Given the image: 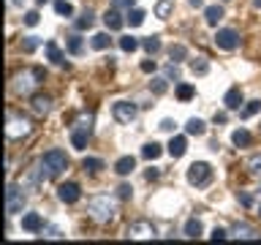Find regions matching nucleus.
<instances>
[{"label": "nucleus", "instance_id": "nucleus-42", "mask_svg": "<svg viewBox=\"0 0 261 245\" xmlns=\"http://www.w3.org/2000/svg\"><path fill=\"white\" fill-rule=\"evenodd\" d=\"M130 196H134V188H130L128 183H122V185L117 188V199H122V202H128Z\"/></svg>", "mask_w": 261, "mask_h": 245}, {"label": "nucleus", "instance_id": "nucleus-46", "mask_svg": "<svg viewBox=\"0 0 261 245\" xmlns=\"http://www.w3.org/2000/svg\"><path fill=\"white\" fill-rule=\"evenodd\" d=\"M166 77H169V79H174V82L179 79V65H177L174 60H171V63L166 65Z\"/></svg>", "mask_w": 261, "mask_h": 245}, {"label": "nucleus", "instance_id": "nucleus-31", "mask_svg": "<svg viewBox=\"0 0 261 245\" xmlns=\"http://www.w3.org/2000/svg\"><path fill=\"white\" fill-rule=\"evenodd\" d=\"M82 169H85L87 175H98V172L103 169V161L101 158H85L82 161Z\"/></svg>", "mask_w": 261, "mask_h": 245}, {"label": "nucleus", "instance_id": "nucleus-5", "mask_svg": "<svg viewBox=\"0 0 261 245\" xmlns=\"http://www.w3.org/2000/svg\"><path fill=\"white\" fill-rule=\"evenodd\" d=\"M212 177H215V172H212V166L207 161L191 163V166H188V175H185L188 185H193V188H207L212 183Z\"/></svg>", "mask_w": 261, "mask_h": 245}, {"label": "nucleus", "instance_id": "nucleus-32", "mask_svg": "<svg viewBox=\"0 0 261 245\" xmlns=\"http://www.w3.org/2000/svg\"><path fill=\"white\" fill-rule=\"evenodd\" d=\"M258 112H261V101L256 98V101H248V104L242 106L240 117H242V120H248V117H253V114H258Z\"/></svg>", "mask_w": 261, "mask_h": 245}, {"label": "nucleus", "instance_id": "nucleus-6", "mask_svg": "<svg viewBox=\"0 0 261 245\" xmlns=\"http://www.w3.org/2000/svg\"><path fill=\"white\" fill-rule=\"evenodd\" d=\"M41 163H44V169H46L49 180H55V177H60L63 172L68 169V155L55 147V150H49V153L41 155Z\"/></svg>", "mask_w": 261, "mask_h": 245}, {"label": "nucleus", "instance_id": "nucleus-26", "mask_svg": "<svg viewBox=\"0 0 261 245\" xmlns=\"http://www.w3.org/2000/svg\"><path fill=\"white\" fill-rule=\"evenodd\" d=\"M166 90H169V77H152V79H150V93L163 95Z\"/></svg>", "mask_w": 261, "mask_h": 245}, {"label": "nucleus", "instance_id": "nucleus-39", "mask_svg": "<svg viewBox=\"0 0 261 245\" xmlns=\"http://www.w3.org/2000/svg\"><path fill=\"white\" fill-rule=\"evenodd\" d=\"M248 172H250V177L261 180V155H253V158H248Z\"/></svg>", "mask_w": 261, "mask_h": 245}, {"label": "nucleus", "instance_id": "nucleus-3", "mask_svg": "<svg viewBox=\"0 0 261 245\" xmlns=\"http://www.w3.org/2000/svg\"><path fill=\"white\" fill-rule=\"evenodd\" d=\"M93 112H79L76 114V120H73V126H71V144H73V150H85L87 142H90V136H93Z\"/></svg>", "mask_w": 261, "mask_h": 245}, {"label": "nucleus", "instance_id": "nucleus-55", "mask_svg": "<svg viewBox=\"0 0 261 245\" xmlns=\"http://www.w3.org/2000/svg\"><path fill=\"white\" fill-rule=\"evenodd\" d=\"M36 3H46V0H36Z\"/></svg>", "mask_w": 261, "mask_h": 245}, {"label": "nucleus", "instance_id": "nucleus-13", "mask_svg": "<svg viewBox=\"0 0 261 245\" xmlns=\"http://www.w3.org/2000/svg\"><path fill=\"white\" fill-rule=\"evenodd\" d=\"M103 24H106V30H114V33H117V30L125 28L128 22H125V16H122L117 8H109V11L103 14Z\"/></svg>", "mask_w": 261, "mask_h": 245}, {"label": "nucleus", "instance_id": "nucleus-33", "mask_svg": "<svg viewBox=\"0 0 261 245\" xmlns=\"http://www.w3.org/2000/svg\"><path fill=\"white\" fill-rule=\"evenodd\" d=\"M193 95H196V87L193 85H188V82L177 85V98H179V101H191Z\"/></svg>", "mask_w": 261, "mask_h": 245}, {"label": "nucleus", "instance_id": "nucleus-9", "mask_svg": "<svg viewBox=\"0 0 261 245\" xmlns=\"http://www.w3.org/2000/svg\"><path fill=\"white\" fill-rule=\"evenodd\" d=\"M240 44H242V38L234 28H220L215 33V46L223 49V52H234V49H240Z\"/></svg>", "mask_w": 261, "mask_h": 245}, {"label": "nucleus", "instance_id": "nucleus-36", "mask_svg": "<svg viewBox=\"0 0 261 245\" xmlns=\"http://www.w3.org/2000/svg\"><path fill=\"white\" fill-rule=\"evenodd\" d=\"M38 46H41V38H38V36H24V38H22V52L30 55V52H36Z\"/></svg>", "mask_w": 261, "mask_h": 245}, {"label": "nucleus", "instance_id": "nucleus-21", "mask_svg": "<svg viewBox=\"0 0 261 245\" xmlns=\"http://www.w3.org/2000/svg\"><path fill=\"white\" fill-rule=\"evenodd\" d=\"M44 52H46V57H49L55 65H65V55L60 52V46H57L55 41H46V44H44Z\"/></svg>", "mask_w": 261, "mask_h": 245}, {"label": "nucleus", "instance_id": "nucleus-44", "mask_svg": "<svg viewBox=\"0 0 261 245\" xmlns=\"http://www.w3.org/2000/svg\"><path fill=\"white\" fill-rule=\"evenodd\" d=\"M226 237H231V234H228L226 229L215 226V229H212V234H210V240H212V242H218V240H226Z\"/></svg>", "mask_w": 261, "mask_h": 245}, {"label": "nucleus", "instance_id": "nucleus-27", "mask_svg": "<svg viewBox=\"0 0 261 245\" xmlns=\"http://www.w3.org/2000/svg\"><path fill=\"white\" fill-rule=\"evenodd\" d=\"M161 153H163V147L158 144V142H147L144 147H142V155L147 161H155V158H161Z\"/></svg>", "mask_w": 261, "mask_h": 245}, {"label": "nucleus", "instance_id": "nucleus-23", "mask_svg": "<svg viewBox=\"0 0 261 245\" xmlns=\"http://www.w3.org/2000/svg\"><path fill=\"white\" fill-rule=\"evenodd\" d=\"M185 131L191 136H204V134H207V122L199 120V117H191V120L185 122Z\"/></svg>", "mask_w": 261, "mask_h": 245}, {"label": "nucleus", "instance_id": "nucleus-38", "mask_svg": "<svg viewBox=\"0 0 261 245\" xmlns=\"http://www.w3.org/2000/svg\"><path fill=\"white\" fill-rule=\"evenodd\" d=\"M139 46H142V44H139L134 36H122L120 38V49H122V52H136Z\"/></svg>", "mask_w": 261, "mask_h": 245}, {"label": "nucleus", "instance_id": "nucleus-54", "mask_svg": "<svg viewBox=\"0 0 261 245\" xmlns=\"http://www.w3.org/2000/svg\"><path fill=\"white\" fill-rule=\"evenodd\" d=\"M11 3H22V0H11Z\"/></svg>", "mask_w": 261, "mask_h": 245}, {"label": "nucleus", "instance_id": "nucleus-52", "mask_svg": "<svg viewBox=\"0 0 261 245\" xmlns=\"http://www.w3.org/2000/svg\"><path fill=\"white\" fill-rule=\"evenodd\" d=\"M188 3H191L193 8H201V6H204V0H188Z\"/></svg>", "mask_w": 261, "mask_h": 245}, {"label": "nucleus", "instance_id": "nucleus-29", "mask_svg": "<svg viewBox=\"0 0 261 245\" xmlns=\"http://www.w3.org/2000/svg\"><path fill=\"white\" fill-rule=\"evenodd\" d=\"M144 11H142V8H128V16H125V22L130 24V28H139V24H142L144 22Z\"/></svg>", "mask_w": 261, "mask_h": 245}, {"label": "nucleus", "instance_id": "nucleus-24", "mask_svg": "<svg viewBox=\"0 0 261 245\" xmlns=\"http://www.w3.org/2000/svg\"><path fill=\"white\" fill-rule=\"evenodd\" d=\"M73 24H76V30H90V28L95 24V11H93V8H85V11H82V16H79Z\"/></svg>", "mask_w": 261, "mask_h": 245}, {"label": "nucleus", "instance_id": "nucleus-37", "mask_svg": "<svg viewBox=\"0 0 261 245\" xmlns=\"http://www.w3.org/2000/svg\"><path fill=\"white\" fill-rule=\"evenodd\" d=\"M90 44H93V49H106V46L112 44V38H109V33H95Z\"/></svg>", "mask_w": 261, "mask_h": 245}, {"label": "nucleus", "instance_id": "nucleus-40", "mask_svg": "<svg viewBox=\"0 0 261 245\" xmlns=\"http://www.w3.org/2000/svg\"><path fill=\"white\" fill-rule=\"evenodd\" d=\"M55 11L60 16H73V6L68 3V0H55Z\"/></svg>", "mask_w": 261, "mask_h": 245}, {"label": "nucleus", "instance_id": "nucleus-34", "mask_svg": "<svg viewBox=\"0 0 261 245\" xmlns=\"http://www.w3.org/2000/svg\"><path fill=\"white\" fill-rule=\"evenodd\" d=\"M171 11H174V6H171L169 0H161V3L155 6V16H158V19H169Z\"/></svg>", "mask_w": 261, "mask_h": 245}, {"label": "nucleus", "instance_id": "nucleus-50", "mask_svg": "<svg viewBox=\"0 0 261 245\" xmlns=\"http://www.w3.org/2000/svg\"><path fill=\"white\" fill-rule=\"evenodd\" d=\"M144 177H147V180H158V177H161V172H158V169H147V172H144Z\"/></svg>", "mask_w": 261, "mask_h": 245}, {"label": "nucleus", "instance_id": "nucleus-2", "mask_svg": "<svg viewBox=\"0 0 261 245\" xmlns=\"http://www.w3.org/2000/svg\"><path fill=\"white\" fill-rule=\"evenodd\" d=\"M87 215L95 220V224H112L114 220V215H117V204H114V199L112 196H106V193H101V196H93V199L87 202Z\"/></svg>", "mask_w": 261, "mask_h": 245}, {"label": "nucleus", "instance_id": "nucleus-14", "mask_svg": "<svg viewBox=\"0 0 261 245\" xmlns=\"http://www.w3.org/2000/svg\"><path fill=\"white\" fill-rule=\"evenodd\" d=\"M223 104H226V109L228 112H237V109H240V106L245 104V95H242V90L240 87H228V93L223 95Z\"/></svg>", "mask_w": 261, "mask_h": 245}, {"label": "nucleus", "instance_id": "nucleus-35", "mask_svg": "<svg viewBox=\"0 0 261 245\" xmlns=\"http://www.w3.org/2000/svg\"><path fill=\"white\" fill-rule=\"evenodd\" d=\"M169 57H171L174 63H182V60H188V49H185L182 44H174V46L169 49Z\"/></svg>", "mask_w": 261, "mask_h": 245}, {"label": "nucleus", "instance_id": "nucleus-7", "mask_svg": "<svg viewBox=\"0 0 261 245\" xmlns=\"http://www.w3.org/2000/svg\"><path fill=\"white\" fill-rule=\"evenodd\" d=\"M22 191H24L22 185H14V183L6 185V215L22 212V207H24V193Z\"/></svg>", "mask_w": 261, "mask_h": 245}, {"label": "nucleus", "instance_id": "nucleus-47", "mask_svg": "<svg viewBox=\"0 0 261 245\" xmlns=\"http://www.w3.org/2000/svg\"><path fill=\"white\" fill-rule=\"evenodd\" d=\"M158 128H161V131H166V134H171V131H174V128H177V122L166 117V120H161V126H158Z\"/></svg>", "mask_w": 261, "mask_h": 245}, {"label": "nucleus", "instance_id": "nucleus-25", "mask_svg": "<svg viewBox=\"0 0 261 245\" xmlns=\"http://www.w3.org/2000/svg\"><path fill=\"white\" fill-rule=\"evenodd\" d=\"M188 65H191V71L196 74V77H204V74H210V63H207V57H191V63H188Z\"/></svg>", "mask_w": 261, "mask_h": 245}, {"label": "nucleus", "instance_id": "nucleus-16", "mask_svg": "<svg viewBox=\"0 0 261 245\" xmlns=\"http://www.w3.org/2000/svg\"><path fill=\"white\" fill-rule=\"evenodd\" d=\"M46 224H44V218L38 215V212H28V215H22V229L24 232H41Z\"/></svg>", "mask_w": 261, "mask_h": 245}, {"label": "nucleus", "instance_id": "nucleus-1", "mask_svg": "<svg viewBox=\"0 0 261 245\" xmlns=\"http://www.w3.org/2000/svg\"><path fill=\"white\" fill-rule=\"evenodd\" d=\"M44 79H46L44 68H22V71L14 74L11 87H14L16 95H36L38 87L44 85Z\"/></svg>", "mask_w": 261, "mask_h": 245}, {"label": "nucleus", "instance_id": "nucleus-11", "mask_svg": "<svg viewBox=\"0 0 261 245\" xmlns=\"http://www.w3.org/2000/svg\"><path fill=\"white\" fill-rule=\"evenodd\" d=\"M57 199H60L63 204H76L82 199L79 183H63V185H57Z\"/></svg>", "mask_w": 261, "mask_h": 245}, {"label": "nucleus", "instance_id": "nucleus-43", "mask_svg": "<svg viewBox=\"0 0 261 245\" xmlns=\"http://www.w3.org/2000/svg\"><path fill=\"white\" fill-rule=\"evenodd\" d=\"M24 24H28V28H36V24L41 22V14L38 11H28V14H24V19H22Z\"/></svg>", "mask_w": 261, "mask_h": 245}, {"label": "nucleus", "instance_id": "nucleus-10", "mask_svg": "<svg viewBox=\"0 0 261 245\" xmlns=\"http://www.w3.org/2000/svg\"><path fill=\"white\" fill-rule=\"evenodd\" d=\"M136 114H139V106L134 101H117L112 106V117L120 122V126H130V122L136 120Z\"/></svg>", "mask_w": 261, "mask_h": 245}, {"label": "nucleus", "instance_id": "nucleus-30", "mask_svg": "<svg viewBox=\"0 0 261 245\" xmlns=\"http://www.w3.org/2000/svg\"><path fill=\"white\" fill-rule=\"evenodd\" d=\"M65 49H68L71 55H82V49H85V41L79 36H68L65 38Z\"/></svg>", "mask_w": 261, "mask_h": 245}, {"label": "nucleus", "instance_id": "nucleus-17", "mask_svg": "<svg viewBox=\"0 0 261 245\" xmlns=\"http://www.w3.org/2000/svg\"><path fill=\"white\" fill-rule=\"evenodd\" d=\"M169 155L171 158H182V155L188 153V139L185 136H171V142H169Z\"/></svg>", "mask_w": 261, "mask_h": 245}, {"label": "nucleus", "instance_id": "nucleus-51", "mask_svg": "<svg viewBox=\"0 0 261 245\" xmlns=\"http://www.w3.org/2000/svg\"><path fill=\"white\" fill-rule=\"evenodd\" d=\"M226 120H228V114H226V112H220V114L215 112V122H220V126H223Z\"/></svg>", "mask_w": 261, "mask_h": 245}, {"label": "nucleus", "instance_id": "nucleus-28", "mask_svg": "<svg viewBox=\"0 0 261 245\" xmlns=\"http://www.w3.org/2000/svg\"><path fill=\"white\" fill-rule=\"evenodd\" d=\"M142 46H144V52L147 55H155V52H161V36H147L144 41H142Z\"/></svg>", "mask_w": 261, "mask_h": 245}, {"label": "nucleus", "instance_id": "nucleus-53", "mask_svg": "<svg viewBox=\"0 0 261 245\" xmlns=\"http://www.w3.org/2000/svg\"><path fill=\"white\" fill-rule=\"evenodd\" d=\"M253 6H256V8H261V0H253Z\"/></svg>", "mask_w": 261, "mask_h": 245}, {"label": "nucleus", "instance_id": "nucleus-4", "mask_svg": "<svg viewBox=\"0 0 261 245\" xmlns=\"http://www.w3.org/2000/svg\"><path fill=\"white\" fill-rule=\"evenodd\" d=\"M30 131H33L30 117H24V114H19V112H8V117H6V139L8 142L24 139Z\"/></svg>", "mask_w": 261, "mask_h": 245}, {"label": "nucleus", "instance_id": "nucleus-12", "mask_svg": "<svg viewBox=\"0 0 261 245\" xmlns=\"http://www.w3.org/2000/svg\"><path fill=\"white\" fill-rule=\"evenodd\" d=\"M30 109H33V114H36V117H46V114L52 112V98L36 93V95L30 98Z\"/></svg>", "mask_w": 261, "mask_h": 245}, {"label": "nucleus", "instance_id": "nucleus-8", "mask_svg": "<svg viewBox=\"0 0 261 245\" xmlns=\"http://www.w3.org/2000/svg\"><path fill=\"white\" fill-rule=\"evenodd\" d=\"M125 237L128 240H155V237H158V229H155L150 220H134V224H128V229H125Z\"/></svg>", "mask_w": 261, "mask_h": 245}, {"label": "nucleus", "instance_id": "nucleus-56", "mask_svg": "<svg viewBox=\"0 0 261 245\" xmlns=\"http://www.w3.org/2000/svg\"><path fill=\"white\" fill-rule=\"evenodd\" d=\"M258 215H261V204H258Z\"/></svg>", "mask_w": 261, "mask_h": 245}, {"label": "nucleus", "instance_id": "nucleus-49", "mask_svg": "<svg viewBox=\"0 0 261 245\" xmlns=\"http://www.w3.org/2000/svg\"><path fill=\"white\" fill-rule=\"evenodd\" d=\"M142 71H144V74H152V71H155V60H144V63H142Z\"/></svg>", "mask_w": 261, "mask_h": 245}, {"label": "nucleus", "instance_id": "nucleus-22", "mask_svg": "<svg viewBox=\"0 0 261 245\" xmlns=\"http://www.w3.org/2000/svg\"><path fill=\"white\" fill-rule=\"evenodd\" d=\"M250 142H253V136H250L248 128H237L231 134V144L234 147H250Z\"/></svg>", "mask_w": 261, "mask_h": 245}, {"label": "nucleus", "instance_id": "nucleus-45", "mask_svg": "<svg viewBox=\"0 0 261 245\" xmlns=\"http://www.w3.org/2000/svg\"><path fill=\"white\" fill-rule=\"evenodd\" d=\"M237 202H240L242 207H253V196L245 193V191H237Z\"/></svg>", "mask_w": 261, "mask_h": 245}, {"label": "nucleus", "instance_id": "nucleus-15", "mask_svg": "<svg viewBox=\"0 0 261 245\" xmlns=\"http://www.w3.org/2000/svg\"><path fill=\"white\" fill-rule=\"evenodd\" d=\"M228 234L237 237V240H258V232L253 226H248V224H234Z\"/></svg>", "mask_w": 261, "mask_h": 245}, {"label": "nucleus", "instance_id": "nucleus-18", "mask_svg": "<svg viewBox=\"0 0 261 245\" xmlns=\"http://www.w3.org/2000/svg\"><path fill=\"white\" fill-rule=\"evenodd\" d=\"M134 169H136V158H134V155H122V158H117V163H114V172H117L120 177H128Z\"/></svg>", "mask_w": 261, "mask_h": 245}, {"label": "nucleus", "instance_id": "nucleus-48", "mask_svg": "<svg viewBox=\"0 0 261 245\" xmlns=\"http://www.w3.org/2000/svg\"><path fill=\"white\" fill-rule=\"evenodd\" d=\"M136 0H114V8H136Z\"/></svg>", "mask_w": 261, "mask_h": 245}, {"label": "nucleus", "instance_id": "nucleus-41", "mask_svg": "<svg viewBox=\"0 0 261 245\" xmlns=\"http://www.w3.org/2000/svg\"><path fill=\"white\" fill-rule=\"evenodd\" d=\"M41 237H46V240H63V232L57 226H44L41 229Z\"/></svg>", "mask_w": 261, "mask_h": 245}, {"label": "nucleus", "instance_id": "nucleus-19", "mask_svg": "<svg viewBox=\"0 0 261 245\" xmlns=\"http://www.w3.org/2000/svg\"><path fill=\"white\" fill-rule=\"evenodd\" d=\"M226 16V11H223V6H207L204 8V19H207V24L210 28H218V22Z\"/></svg>", "mask_w": 261, "mask_h": 245}, {"label": "nucleus", "instance_id": "nucleus-20", "mask_svg": "<svg viewBox=\"0 0 261 245\" xmlns=\"http://www.w3.org/2000/svg\"><path fill=\"white\" fill-rule=\"evenodd\" d=\"M182 232H185V237H191V240H199V237L204 234V224H201L199 218H188Z\"/></svg>", "mask_w": 261, "mask_h": 245}]
</instances>
